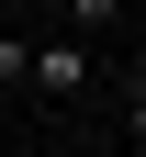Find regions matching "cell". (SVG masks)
Returning a JSON list of instances; mask_svg holds the SVG:
<instances>
[{
  "label": "cell",
  "instance_id": "6da1fadb",
  "mask_svg": "<svg viewBox=\"0 0 146 157\" xmlns=\"http://www.w3.org/2000/svg\"><path fill=\"white\" fill-rule=\"evenodd\" d=\"M23 90H34L45 112H79V101L101 90V56H90V34H56V45H34V67H23Z\"/></svg>",
  "mask_w": 146,
  "mask_h": 157
},
{
  "label": "cell",
  "instance_id": "7a4b0ae2",
  "mask_svg": "<svg viewBox=\"0 0 146 157\" xmlns=\"http://www.w3.org/2000/svg\"><path fill=\"white\" fill-rule=\"evenodd\" d=\"M124 11H135V0H56V23H68V34H112Z\"/></svg>",
  "mask_w": 146,
  "mask_h": 157
},
{
  "label": "cell",
  "instance_id": "3957f363",
  "mask_svg": "<svg viewBox=\"0 0 146 157\" xmlns=\"http://www.w3.org/2000/svg\"><path fill=\"white\" fill-rule=\"evenodd\" d=\"M23 67H34V34H0V90H23Z\"/></svg>",
  "mask_w": 146,
  "mask_h": 157
},
{
  "label": "cell",
  "instance_id": "277c9868",
  "mask_svg": "<svg viewBox=\"0 0 146 157\" xmlns=\"http://www.w3.org/2000/svg\"><path fill=\"white\" fill-rule=\"evenodd\" d=\"M124 135L146 146V67H135V90H124Z\"/></svg>",
  "mask_w": 146,
  "mask_h": 157
}]
</instances>
